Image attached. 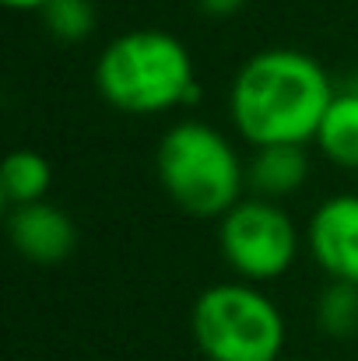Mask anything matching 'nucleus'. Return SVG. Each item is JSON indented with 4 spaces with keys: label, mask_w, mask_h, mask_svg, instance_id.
<instances>
[{
    "label": "nucleus",
    "mask_w": 358,
    "mask_h": 361,
    "mask_svg": "<svg viewBox=\"0 0 358 361\" xmlns=\"http://www.w3.org/2000/svg\"><path fill=\"white\" fill-rule=\"evenodd\" d=\"M338 95L320 60L302 49L270 46L253 53L232 78L229 120L249 144H309Z\"/></svg>",
    "instance_id": "obj_1"
},
{
    "label": "nucleus",
    "mask_w": 358,
    "mask_h": 361,
    "mask_svg": "<svg viewBox=\"0 0 358 361\" xmlns=\"http://www.w3.org/2000/svg\"><path fill=\"white\" fill-rule=\"evenodd\" d=\"M95 88L106 106L130 116H158L201 99L193 56L165 28H130L95 60Z\"/></svg>",
    "instance_id": "obj_2"
},
{
    "label": "nucleus",
    "mask_w": 358,
    "mask_h": 361,
    "mask_svg": "<svg viewBox=\"0 0 358 361\" xmlns=\"http://www.w3.org/2000/svg\"><path fill=\"white\" fill-rule=\"evenodd\" d=\"M155 176L165 197L190 218H222L242 200L246 161L211 123H172L155 147Z\"/></svg>",
    "instance_id": "obj_3"
},
{
    "label": "nucleus",
    "mask_w": 358,
    "mask_h": 361,
    "mask_svg": "<svg viewBox=\"0 0 358 361\" xmlns=\"http://www.w3.org/2000/svg\"><path fill=\"white\" fill-rule=\"evenodd\" d=\"M190 334L204 361H281L288 326L278 302L253 281H218L190 309Z\"/></svg>",
    "instance_id": "obj_4"
},
{
    "label": "nucleus",
    "mask_w": 358,
    "mask_h": 361,
    "mask_svg": "<svg viewBox=\"0 0 358 361\" xmlns=\"http://www.w3.org/2000/svg\"><path fill=\"white\" fill-rule=\"evenodd\" d=\"M299 228L278 200L242 197L218 218V249L229 270L242 281L270 284L285 277L299 256Z\"/></svg>",
    "instance_id": "obj_5"
},
{
    "label": "nucleus",
    "mask_w": 358,
    "mask_h": 361,
    "mask_svg": "<svg viewBox=\"0 0 358 361\" xmlns=\"http://www.w3.org/2000/svg\"><path fill=\"white\" fill-rule=\"evenodd\" d=\"M306 245L327 281L358 284V193L327 197L309 218Z\"/></svg>",
    "instance_id": "obj_6"
},
{
    "label": "nucleus",
    "mask_w": 358,
    "mask_h": 361,
    "mask_svg": "<svg viewBox=\"0 0 358 361\" xmlns=\"http://www.w3.org/2000/svg\"><path fill=\"white\" fill-rule=\"evenodd\" d=\"M7 239L14 245V252L28 263H64L74 245H78V225L71 221V214L49 200L39 204H21L11 207L7 218Z\"/></svg>",
    "instance_id": "obj_7"
},
{
    "label": "nucleus",
    "mask_w": 358,
    "mask_h": 361,
    "mask_svg": "<svg viewBox=\"0 0 358 361\" xmlns=\"http://www.w3.org/2000/svg\"><path fill=\"white\" fill-rule=\"evenodd\" d=\"M309 172L313 158L306 144H263L253 147V158L246 161V190L281 204L309 183Z\"/></svg>",
    "instance_id": "obj_8"
},
{
    "label": "nucleus",
    "mask_w": 358,
    "mask_h": 361,
    "mask_svg": "<svg viewBox=\"0 0 358 361\" xmlns=\"http://www.w3.org/2000/svg\"><path fill=\"white\" fill-rule=\"evenodd\" d=\"M313 144L338 169L358 172V88H341L330 99Z\"/></svg>",
    "instance_id": "obj_9"
},
{
    "label": "nucleus",
    "mask_w": 358,
    "mask_h": 361,
    "mask_svg": "<svg viewBox=\"0 0 358 361\" xmlns=\"http://www.w3.org/2000/svg\"><path fill=\"white\" fill-rule=\"evenodd\" d=\"M53 190V165L46 154L32 147H18L4 158L0 165V197L7 207L21 204H39Z\"/></svg>",
    "instance_id": "obj_10"
},
{
    "label": "nucleus",
    "mask_w": 358,
    "mask_h": 361,
    "mask_svg": "<svg viewBox=\"0 0 358 361\" xmlns=\"http://www.w3.org/2000/svg\"><path fill=\"white\" fill-rule=\"evenodd\" d=\"M316 323L327 337L348 341L358 334V284L330 281L316 302Z\"/></svg>",
    "instance_id": "obj_11"
},
{
    "label": "nucleus",
    "mask_w": 358,
    "mask_h": 361,
    "mask_svg": "<svg viewBox=\"0 0 358 361\" xmlns=\"http://www.w3.org/2000/svg\"><path fill=\"white\" fill-rule=\"evenodd\" d=\"M42 25L60 42H81L95 28V7L92 0H49L42 11Z\"/></svg>",
    "instance_id": "obj_12"
},
{
    "label": "nucleus",
    "mask_w": 358,
    "mask_h": 361,
    "mask_svg": "<svg viewBox=\"0 0 358 361\" xmlns=\"http://www.w3.org/2000/svg\"><path fill=\"white\" fill-rule=\"evenodd\" d=\"M246 0H197V7L211 18H232Z\"/></svg>",
    "instance_id": "obj_13"
},
{
    "label": "nucleus",
    "mask_w": 358,
    "mask_h": 361,
    "mask_svg": "<svg viewBox=\"0 0 358 361\" xmlns=\"http://www.w3.org/2000/svg\"><path fill=\"white\" fill-rule=\"evenodd\" d=\"M11 11H42L49 0H4Z\"/></svg>",
    "instance_id": "obj_14"
}]
</instances>
